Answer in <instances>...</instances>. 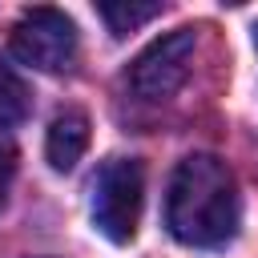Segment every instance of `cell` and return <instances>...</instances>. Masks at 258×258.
I'll return each mask as SVG.
<instances>
[{"mask_svg": "<svg viewBox=\"0 0 258 258\" xmlns=\"http://www.w3.org/2000/svg\"><path fill=\"white\" fill-rule=\"evenodd\" d=\"M12 52L40 73H64L77 60V24L60 8H28L12 24Z\"/></svg>", "mask_w": 258, "mask_h": 258, "instance_id": "4", "label": "cell"}, {"mask_svg": "<svg viewBox=\"0 0 258 258\" xmlns=\"http://www.w3.org/2000/svg\"><path fill=\"white\" fill-rule=\"evenodd\" d=\"M12 173H16V153H12L8 145H0V206H4V198H8Z\"/></svg>", "mask_w": 258, "mask_h": 258, "instance_id": "8", "label": "cell"}, {"mask_svg": "<svg viewBox=\"0 0 258 258\" xmlns=\"http://www.w3.org/2000/svg\"><path fill=\"white\" fill-rule=\"evenodd\" d=\"M28 105H32L28 85H24V81H20V73L0 56V129L20 125V121L28 117Z\"/></svg>", "mask_w": 258, "mask_h": 258, "instance_id": "7", "label": "cell"}, {"mask_svg": "<svg viewBox=\"0 0 258 258\" xmlns=\"http://www.w3.org/2000/svg\"><path fill=\"white\" fill-rule=\"evenodd\" d=\"M141 202H145V169H141V161L109 157L93 177V226L109 242L125 246L137 234Z\"/></svg>", "mask_w": 258, "mask_h": 258, "instance_id": "2", "label": "cell"}, {"mask_svg": "<svg viewBox=\"0 0 258 258\" xmlns=\"http://www.w3.org/2000/svg\"><path fill=\"white\" fill-rule=\"evenodd\" d=\"M198 56V28H173L157 36L133 64H129V89L141 101H169L194 73Z\"/></svg>", "mask_w": 258, "mask_h": 258, "instance_id": "3", "label": "cell"}, {"mask_svg": "<svg viewBox=\"0 0 258 258\" xmlns=\"http://www.w3.org/2000/svg\"><path fill=\"white\" fill-rule=\"evenodd\" d=\"M242 198L234 169L214 153H189L177 161L165 194V226L181 246L218 250L238 234Z\"/></svg>", "mask_w": 258, "mask_h": 258, "instance_id": "1", "label": "cell"}, {"mask_svg": "<svg viewBox=\"0 0 258 258\" xmlns=\"http://www.w3.org/2000/svg\"><path fill=\"white\" fill-rule=\"evenodd\" d=\"M254 48H258V24H254Z\"/></svg>", "mask_w": 258, "mask_h": 258, "instance_id": "9", "label": "cell"}, {"mask_svg": "<svg viewBox=\"0 0 258 258\" xmlns=\"http://www.w3.org/2000/svg\"><path fill=\"white\" fill-rule=\"evenodd\" d=\"M97 16L109 24L113 36H125L149 24L153 16H161V4L157 0H109V4H97Z\"/></svg>", "mask_w": 258, "mask_h": 258, "instance_id": "6", "label": "cell"}, {"mask_svg": "<svg viewBox=\"0 0 258 258\" xmlns=\"http://www.w3.org/2000/svg\"><path fill=\"white\" fill-rule=\"evenodd\" d=\"M85 149H89V117H85L81 109L56 113L52 125H48V137H44V157H48V165L60 169V173H69V169L85 157Z\"/></svg>", "mask_w": 258, "mask_h": 258, "instance_id": "5", "label": "cell"}]
</instances>
